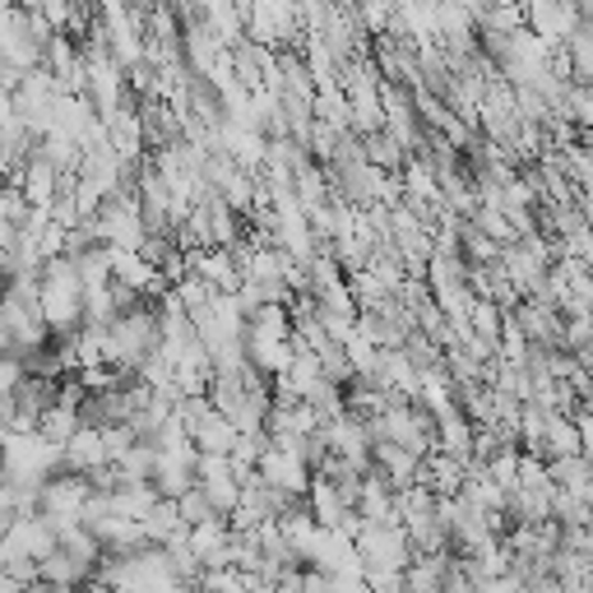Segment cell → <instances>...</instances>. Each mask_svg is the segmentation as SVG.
I'll use <instances>...</instances> for the list:
<instances>
[{"mask_svg": "<svg viewBox=\"0 0 593 593\" xmlns=\"http://www.w3.org/2000/svg\"><path fill=\"white\" fill-rule=\"evenodd\" d=\"M325 593H366V580L362 575H329Z\"/></svg>", "mask_w": 593, "mask_h": 593, "instance_id": "cell-16", "label": "cell"}, {"mask_svg": "<svg viewBox=\"0 0 593 593\" xmlns=\"http://www.w3.org/2000/svg\"><path fill=\"white\" fill-rule=\"evenodd\" d=\"M177 519L186 524V529H190V524L213 519V505L205 501V492H200V487H190V492H182V496H177Z\"/></svg>", "mask_w": 593, "mask_h": 593, "instance_id": "cell-13", "label": "cell"}, {"mask_svg": "<svg viewBox=\"0 0 593 593\" xmlns=\"http://www.w3.org/2000/svg\"><path fill=\"white\" fill-rule=\"evenodd\" d=\"M19 593H75V589H56V584H47V580H33V584H24Z\"/></svg>", "mask_w": 593, "mask_h": 593, "instance_id": "cell-17", "label": "cell"}, {"mask_svg": "<svg viewBox=\"0 0 593 593\" xmlns=\"http://www.w3.org/2000/svg\"><path fill=\"white\" fill-rule=\"evenodd\" d=\"M107 270H112V283H121V288L140 293V297H163V293H167L163 274L153 270L140 251H117V246H107Z\"/></svg>", "mask_w": 593, "mask_h": 593, "instance_id": "cell-2", "label": "cell"}, {"mask_svg": "<svg viewBox=\"0 0 593 593\" xmlns=\"http://www.w3.org/2000/svg\"><path fill=\"white\" fill-rule=\"evenodd\" d=\"M362 158L371 163V167H381V172H399L413 153H404L399 144H394L385 130H371V135H362Z\"/></svg>", "mask_w": 593, "mask_h": 593, "instance_id": "cell-11", "label": "cell"}, {"mask_svg": "<svg viewBox=\"0 0 593 593\" xmlns=\"http://www.w3.org/2000/svg\"><path fill=\"white\" fill-rule=\"evenodd\" d=\"M149 487L177 501L182 492L195 487V450H153V473H149Z\"/></svg>", "mask_w": 593, "mask_h": 593, "instance_id": "cell-4", "label": "cell"}, {"mask_svg": "<svg viewBox=\"0 0 593 593\" xmlns=\"http://www.w3.org/2000/svg\"><path fill=\"white\" fill-rule=\"evenodd\" d=\"M19 381H24V358L0 353V399H6V394H14Z\"/></svg>", "mask_w": 593, "mask_h": 593, "instance_id": "cell-15", "label": "cell"}, {"mask_svg": "<svg viewBox=\"0 0 593 593\" xmlns=\"http://www.w3.org/2000/svg\"><path fill=\"white\" fill-rule=\"evenodd\" d=\"M140 529H144V542L149 547H163L172 534H177V529H186V524L177 519V501H167V496H158V501H153L149 505V510H144V519H140Z\"/></svg>", "mask_w": 593, "mask_h": 593, "instance_id": "cell-10", "label": "cell"}, {"mask_svg": "<svg viewBox=\"0 0 593 593\" xmlns=\"http://www.w3.org/2000/svg\"><path fill=\"white\" fill-rule=\"evenodd\" d=\"M190 255V274H200L213 293H237L241 270L228 246H205V251H186Z\"/></svg>", "mask_w": 593, "mask_h": 593, "instance_id": "cell-5", "label": "cell"}, {"mask_svg": "<svg viewBox=\"0 0 593 593\" xmlns=\"http://www.w3.org/2000/svg\"><path fill=\"white\" fill-rule=\"evenodd\" d=\"M37 580H47V584H56V589H79L84 580H94V565H84V561H75L70 552H47L37 561Z\"/></svg>", "mask_w": 593, "mask_h": 593, "instance_id": "cell-9", "label": "cell"}, {"mask_svg": "<svg viewBox=\"0 0 593 593\" xmlns=\"http://www.w3.org/2000/svg\"><path fill=\"white\" fill-rule=\"evenodd\" d=\"M158 311L144 301L135 311H121L112 325H107V362L121 371H140L153 353H158Z\"/></svg>", "mask_w": 593, "mask_h": 593, "instance_id": "cell-1", "label": "cell"}, {"mask_svg": "<svg viewBox=\"0 0 593 593\" xmlns=\"http://www.w3.org/2000/svg\"><path fill=\"white\" fill-rule=\"evenodd\" d=\"M102 464H107V454H102V431L89 427V422H79V431L61 446V469H65V473H94V469H102Z\"/></svg>", "mask_w": 593, "mask_h": 593, "instance_id": "cell-6", "label": "cell"}, {"mask_svg": "<svg viewBox=\"0 0 593 593\" xmlns=\"http://www.w3.org/2000/svg\"><path fill=\"white\" fill-rule=\"evenodd\" d=\"M0 473H6V446H0Z\"/></svg>", "mask_w": 593, "mask_h": 593, "instance_id": "cell-18", "label": "cell"}, {"mask_svg": "<svg viewBox=\"0 0 593 593\" xmlns=\"http://www.w3.org/2000/svg\"><path fill=\"white\" fill-rule=\"evenodd\" d=\"M186 436H190L195 454H228V450H232V441H237V427H232L218 408H209V413H205L200 422H195Z\"/></svg>", "mask_w": 593, "mask_h": 593, "instance_id": "cell-8", "label": "cell"}, {"mask_svg": "<svg viewBox=\"0 0 593 593\" xmlns=\"http://www.w3.org/2000/svg\"><path fill=\"white\" fill-rule=\"evenodd\" d=\"M417 459L413 450L394 446V441H371V469H376L389 487H408V482H417Z\"/></svg>", "mask_w": 593, "mask_h": 593, "instance_id": "cell-7", "label": "cell"}, {"mask_svg": "<svg viewBox=\"0 0 593 593\" xmlns=\"http://www.w3.org/2000/svg\"><path fill=\"white\" fill-rule=\"evenodd\" d=\"M580 10L575 6H565V0H534V6H524V24H529V33L538 42H547V47H561V42L570 37V29L580 24Z\"/></svg>", "mask_w": 593, "mask_h": 593, "instance_id": "cell-3", "label": "cell"}, {"mask_svg": "<svg viewBox=\"0 0 593 593\" xmlns=\"http://www.w3.org/2000/svg\"><path fill=\"white\" fill-rule=\"evenodd\" d=\"M29 200H24V190H19L14 182H6V186H0V223H24V218H29Z\"/></svg>", "mask_w": 593, "mask_h": 593, "instance_id": "cell-14", "label": "cell"}, {"mask_svg": "<svg viewBox=\"0 0 593 593\" xmlns=\"http://www.w3.org/2000/svg\"><path fill=\"white\" fill-rule=\"evenodd\" d=\"M75 431H79V408H70V404H52L37 417V436H47L52 446H65Z\"/></svg>", "mask_w": 593, "mask_h": 593, "instance_id": "cell-12", "label": "cell"}]
</instances>
